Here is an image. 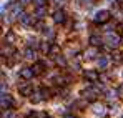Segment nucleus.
I'll return each instance as SVG.
<instances>
[{
  "mask_svg": "<svg viewBox=\"0 0 123 118\" xmlns=\"http://www.w3.org/2000/svg\"><path fill=\"white\" fill-rule=\"evenodd\" d=\"M117 93H118L120 97H123V85H122V87H120V88H118V92H117Z\"/></svg>",
  "mask_w": 123,
  "mask_h": 118,
  "instance_id": "nucleus-30",
  "label": "nucleus"
},
{
  "mask_svg": "<svg viewBox=\"0 0 123 118\" xmlns=\"http://www.w3.org/2000/svg\"><path fill=\"white\" fill-rule=\"evenodd\" d=\"M45 13H47V8H45L43 5H42V7H37V12H35V17H37L38 20H42V19H43V15H45Z\"/></svg>",
  "mask_w": 123,
  "mask_h": 118,
  "instance_id": "nucleus-11",
  "label": "nucleus"
},
{
  "mask_svg": "<svg viewBox=\"0 0 123 118\" xmlns=\"http://www.w3.org/2000/svg\"><path fill=\"white\" fill-rule=\"evenodd\" d=\"M106 43L110 47H117L120 43V35L118 33H106Z\"/></svg>",
  "mask_w": 123,
  "mask_h": 118,
  "instance_id": "nucleus-2",
  "label": "nucleus"
},
{
  "mask_svg": "<svg viewBox=\"0 0 123 118\" xmlns=\"http://www.w3.org/2000/svg\"><path fill=\"white\" fill-rule=\"evenodd\" d=\"M95 57H97V50H95V48H88V50L85 52V58L86 60H93Z\"/></svg>",
  "mask_w": 123,
  "mask_h": 118,
  "instance_id": "nucleus-12",
  "label": "nucleus"
},
{
  "mask_svg": "<svg viewBox=\"0 0 123 118\" xmlns=\"http://www.w3.org/2000/svg\"><path fill=\"white\" fill-rule=\"evenodd\" d=\"M20 10H22V3L18 2V3H15V5H13V8H12V15H18V13H20Z\"/></svg>",
  "mask_w": 123,
  "mask_h": 118,
  "instance_id": "nucleus-17",
  "label": "nucleus"
},
{
  "mask_svg": "<svg viewBox=\"0 0 123 118\" xmlns=\"http://www.w3.org/2000/svg\"><path fill=\"white\" fill-rule=\"evenodd\" d=\"M118 2H123V0H118Z\"/></svg>",
  "mask_w": 123,
  "mask_h": 118,
  "instance_id": "nucleus-35",
  "label": "nucleus"
},
{
  "mask_svg": "<svg viewBox=\"0 0 123 118\" xmlns=\"http://www.w3.org/2000/svg\"><path fill=\"white\" fill-rule=\"evenodd\" d=\"M50 48H52V47H50L48 43H40V50L43 53H50Z\"/></svg>",
  "mask_w": 123,
  "mask_h": 118,
  "instance_id": "nucleus-20",
  "label": "nucleus"
},
{
  "mask_svg": "<svg viewBox=\"0 0 123 118\" xmlns=\"http://www.w3.org/2000/svg\"><path fill=\"white\" fill-rule=\"evenodd\" d=\"M58 52H60V48H58V47H57V45H53V47H52V48H50V53H52V55H57V53H58Z\"/></svg>",
  "mask_w": 123,
  "mask_h": 118,
  "instance_id": "nucleus-26",
  "label": "nucleus"
},
{
  "mask_svg": "<svg viewBox=\"0 0 123 118\" xmlns=\"http://www.w3.org/2000/svg\"><path fill=\"white\" fill-rule=\"evenodd\" d=\"M106 65H108V58H106V57H100L98 67H100V68H106Z\"/></svg>",
  "mask_w": 123,
  "mask_h": 118,
  "instance_id": "nucleus-18",
  "label": "nucleus"
},
{
  "mask_svg": "<svg viewBox=\"0 0 123 118\" xmlns=\"http://www.w3.org/2000/svg\"><path fill=\"white\" fill-rule=\"evenodd\" d=\"M18 2H20L22 5H27V3H28V2H30V0H18Z\"/></svg>",
  "mask_w": 123,
  "mask_h": 118,
  "instance_id": "nucleus-32",
  "label": "nucleus"
},
{
  "mask_svg": "<svg viewBox=\"0 0 123 118\" xmlns=\"http://www.w3.org/2000/svg\"><path fill=\"white\" fill-rule=\"evenodd\" d=\"M18 90H20V95H23V97H32V95H33V88H32L30 85H23Z\"/></svg>",
  "mask_w": 123,
  "mask_h": 118,
  "instance_id": "nucleus-6",
  "label": "nucleus"
},
{
  "mask_svg": "<svg viewBox=\"0 0 123 118\" xmlns=\"http://www.w3.org/2000/svg\"><path fill=\"white\" fill-rule=\"evenodd\" d=\"M113 58H115V63H120V62H122V53H118V52H115V55H113Z\"/></svg>",
  "mask_w": 123,
  "mask_h": 118,
  "instance_id": "nucleus-25",
  "label": "nucleus"
},
{
  "mask_svg": "<svg viewBox=\"0 0 123 118\" xmlns=\"http://www.w3.org/2000/svg\"><path fill=\"white\" fill-rule=\"evenodd\" d=\"M43 68H45V65H43V63H40V62H38V63H35V65L32 67V70H33V73H35V75H42Z\"/></svg>",
  "mask_w": 123,
  "mask_h": 118,
  "instance_id": "nucleus-10",
  "label": "nucleus"
},
{
  "mask_svg": "<svg viewBox=\"0 0 123 118\" xmlns=\"http://www.w3.org/2000/svg\"><path fill=\"white\" fill-rule=\"evenodd\" d=\"M40 93H42V97H43V100H48V98H50V95H52V92H50V90H47V88H43Z\"/></svg>",
  "mask_w": 123,
  "mask_h": 118,
  "instance_id": "nucleus-22",
  "label": "nucleus"
},
{
  "mask_svg": "<svg viewBox=\"0 0 123 118\" xmlns=\"http://www.w3.org/2000/svg\"><path fill=\"white\" fill-rule=\"evenodd\" d=\"M93 113L103 117V115H105V106H103V105H95V106H93Z\"/></svg>",
  "mask_w": 123,
  "mask_h": 118,
  "instance_id": "nucleus-13",
  "label": "nucleus"
},
{
  "mask_svg": "<svg viewBox=\"0 0 123 118\" xmlns=\"http://www.w3.org/2000/svg\"><path fill=\"white\" fill-rule=\"evenodd\" d=\"M20 23H23V25H30V23H35V19L30 17L28 13H22L20 15Z\"/></svg>",
  "mask_w": 123,
  "mask_h": 118,
  "instance_id": "nucleus-7",
  "label": "nucleus"
},
{
  "mask_svg": "<svg viewBox=\"0 0 123 118\" xmlns=\"http://www.w3.org/2000/svg\"><path fill=\"white\" fill-rule=\"evenodd\" d=\"M35 115H37V118H47V113H43V112H38Z\"/></svg>",
  "mask_w": 123,
  "mask_h": 118,
  "instance_id": "nucleus-28",
  "label": "nucleus"
},
{
  "mask_svg": "<svg viewBox=\"0 0 123 118\" xmlns=\"http://www.w3.org/2000/svg\"><path fill=\"white\" fill-rule=\"evenodd\" d=\"M35 28H37V30L43 28V23H42V22H35Z\"/></svg>",
  "mask_w": 123,
  "mask_h": 118,
  "instance_id": "nucleus-29",
  "label": "nucleus"
},
{
  "mask_svg": "<svg viewBox=\"0 0 123 118\" xmlns=\"http://www.w3.org/2000/svg\"><path fill=\"white\" fill-rule=\"evenodd\" d=\"M25 58L33 60V58H35V50H32V48H27V50H25Z\"/></svg>",
  "mask_w": 123,
  "mask_h": 118,
  "instance_id": "nucleus-16",
  "label": "nucleus"
},
{
  "mask_svg": "<svg viewBox=\"0 0 123 118\" xmlns=\"http://www.w3.org/2000/svg\"><path fill=\"white\" fill-rule=\"evenodd\" d=\"M88 42H90L93 47H98V45H102V38H100V37H97V35H92Z\"/></svg>",
  "mask_w": 123,
  "mask_h": 118,
  "instance_id": "nucleus-14",
  "label": "nucleus"
},
{
  "mask_svg": "<svg viewBox=\"0 0 123 118\" xmlns=\"http://www.w3.org/2000/svg\"><path fill=\"white\" fill-rule=\"evenodd\" d=\"M27 118H37V115H35V113H32V115H28Z\"/></svg>",
  "mask_w": 123,
  "mask_h": 118,
  "instance_id": "nucleus-33",
  "label": "nucleus"
},
{
  "mask_svg": "<svg viewBox=\"0 0 123 118\" xmlns=\"http://www.w3.org/2000/svg\"><path fill=\"white\" fill-rule=\"evenodd\" d=\"M30 100H32V103H38V101H42V100H43V97H42V93H33Z\"/></svg>",
  "mask_w": 123,
  "mask_h": 118,
  "instance_id": "nucleus-19",
  "label": "nucleus"
},
{
  "mask_svg": "<svg viewBox=\"0 0 123 118\" xmlns=\"http://www.w3.org/2000/svg\"><path fill=\"white\" fill-rule=\"evenodd\" d=\"M65 118H75L73 115H65Z\"/></svg>",
  "mask_w": 123,
  "mask_h": 118,
  "instance_id": "nucleus-34",
  "label": "nucleus"
},
{
  "mask_svg": "<svg viewBox=\"0 0 123 118\" xmlns=\"http://www.w3.org/2000/svg\"><path fill=\"white\" fill-rule=\"evenodd\" d=\"M122 118H123V117H122Z\"/></svg>",
  "mask_w": 123,
  "mask_h": 118,
  "instance_id": "nucleus-36",
  "label": "nucleus"
},
{
  "mask_svg": "<svg viewBox=\"0 0 123 118\" xmlns=\"http://www.w3.org/2000/svg\"><path fill=\"white\" fill-rule=\"evenodd\" d=\"M0 105H2V110H7V108H10L12 106V98L8 97V95H2V98H0Z\"/></svg>",
  "mask_w": 123,
  "mask_h": 118,
  "instance_id": "nucleus-3",
  "label": "nucleus"
},
{
  "mask_svg": "<svg viewBox=\"0 0 123 118\" xmlns=\"http://www.w3.org/2000/svg\"><path fill=\"white\" fill-rule=\"evenodd\" d=\"M65 20H67V15H65L63 10H57V12L53 13V22H55V23H63Z\"/></svg>",
  "mask_w": 123,
  "mask_h": 118,
  "instance_id": "nucleus-4",
  "label": "nucleus"
},
{
  "mask_svg": "<svg viewBox=\"0 0 123 118\" xmlns=\"http://www.w3.org/2000/svg\"><path fill=\"white\" fill-rule=\"evenodd\" d=\"M33 75H35V73H33L32 68H22V70H20V77H22V78H25V80H30Z\"/></svg>",
  "mask_w": 123,
  "mask_h": 118,
  "instance_id": "nucleus-8",
  "label": "nucleus"
},
{
  "mask_svg": "<svg viewBox=\"0 0 123 118\" xmlns=\"http://www.w3.org/2000/svg\"><path fill=\"white\" fill-rule=\"evenodd\" d=\"M85 78H88L90 81H97V80L100 78V75H98L97 70H86L85 72Z\"/></svg>",
  "mask_w": 123,
  "mask_h": 118,
  "instance_id": "nucleus-5",
  "label": "nucleus"
},
{
  "mask_svg": "<svg viewBox=\"0 0 123 118\" xmlns=\"http://www.w3.org/2000/svg\"><path fill=\"white\" fill-rule=\"evenodd\" d=\"M118 33H123V23L118 25Z\"/></svg>",
  "mask_w": 123,
  "mask_h": 118,
  "instance_id": "nucleus-31",
  "label": "nucleus"
},
{
  "mask_svg": "<svg viewBox=\"0 0 123 118\" xmlns=\"http://www.w3.org/2000/svg\"><path fill=\"white\" fill-rule=\"evenodd\" d=\"M7 42H8V43H13V42H15V35H13L12 32L7 33Z\"/></svg>",
  "mask_w": 123,
  "mask_h": 118,
  "instance_id": "nucleus-23",
  "label": "nucleus"
},
{
  "mask_svg": "<svg viewBox=\"0 0 123 118\" xmlns=\"http://www.w3.org/2000/svg\"><path fill=\"white\" fill-rule=\"evenodd\" d=\"M55 63L60 65V67H65L67 65V60L63 58V57H55Z\"/></svg>",
  "mask_w": 123,
  "mask_h": 118,
  "instance_id": "nucleus-21",
  "label": "nucleus"
},
{
  "mask_svg": "<svg viewBox=\"0 0 123 118\" xmlns=\"http://www.w3.org/2000/svg\"><path fill=\"white\" fill-rule=\"evenodd\" d=\"M113 97H115V92H106V98L108 100H111Z\"/></svg>",
  "mask_w": 123,
  "mask_h": 118,
  "instance_id": "nucleus-27",
  "label": "nucleus"
},
{
  "mask_svg": "<svg viewBox=\"0 0 123 118\" xmlns=\"http://www.w3.org/2000/svg\"><path fill=\"white\" fill-rule=\"evenodd\" d=\"M85 98L90 100V101H93V100L97 98V93H95L93 90H88V92H85Z\"/></svg>",
  "mask_w": 123,
  "mask_h": 118,
  "instance_id": "nucleus-15",
  "label": "nucleus"
},
{
  "mask_svg": "<svg viewBox=\"0 0 123 118\" xmlns=\"http://www.w3.org/2000/svg\"><path fill=\"white\" fill-rule=\"evenodd\" d=\"M12 117V112H10V110H8V108H7V110H3V112H2V118H10Z\"/></svg>",
  "mask_w": 123,
  "mask_h": 118,
  "instance_id": "nucleus-24",
  "label": "nucleus"
},
{
  "mask_svg": "<svg viewBox=\"0 0 123 118\" xmlns=\"http://www.w3.org/2000/svg\"><path fill=\"white\" fill-rule=\"evenodd\" d=\"M93 20H95L97 23H105V22L110 20V12H108V10H100V12L95 13V19Z\"/></svg>",
  "mask_w": 123,
  "mask_h": 118,
  "instance_id": "nucleus-1",
  "label": "nucleus"
},
{
  "mask_svg": "<svg viewBox=\"0 0 123 118\" xmlns=\"http://www.w3.org/2000/svg\"><path fill=\"white\" fill-rule=\"evenodd\" d=\"M68 81H70V77H55V83L58 87H65Z\"/></svg>",
  "mask_w": 123,
  "mask_h": 118,
  "instance_id": "nucleus-9",
  "label": "nucleus"
}]
</instances>
